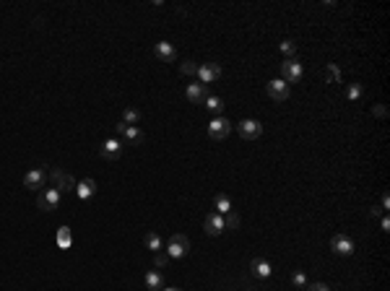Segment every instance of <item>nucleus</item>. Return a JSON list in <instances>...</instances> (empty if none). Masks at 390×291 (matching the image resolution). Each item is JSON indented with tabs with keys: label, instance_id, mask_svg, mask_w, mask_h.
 Returning a JSON list of instances; mask_svg holds the SVG:
<instances>
[{
	"label": "nucleus",
	"instance_id": "16",
	"mask_svg": "<svg viewBox=\"0 0 390 291\" xmlns=\"http://www.w3.org/2000/svg\"><path fill=\"white\" fill-rule=\"evenodd\" d=\"M146 288L148 291H161L164 288V275L159 270H148L146 273Z\"/></svg>",
	"mask_w": 390,
	"mask_h": 291
},
{
	"label": "nucleus",
	"instance_id": "3",
	"mask_svg": "<svg viewBox=\"0 0 390 291\" xmlns=\"http://www.w3.org/2000/svg\"><path fill=\"white\" fill-rule=\"evenodd\" d=\"M302 65L297 63V60H286V63H281V81L283 83H297L302 78Z\"/></svg>",
	"mask_w": 390,
	"mask_h": 291
},
{
	"label": "nucleus",
	"instance_id": "8",
	"mask_svg": "<svg viewBox=\"0 0 390 291\" xmlns=\"http://www.w3.org/2000/svg\"><path fill=\"white\" fill-rule=\"evenodd\" d=\"M52 182H55V190H57V192H70V190H76V179H73L68 172L55 169V172H52Z\"/></svg>",
	"mask_w": 390,
	"mask_h": 291
},
{
	"label": "nucleus",
	"instance_id": "13",
	"mask_svg": "<svg viewBox=\"0 0 390 291\" xmlns=\"http://www.w3.org/2000/svg\"><path fill=\"white\" fill-rule=\"evenodd\" d=\"M203 226H206V232L211 234V237H219L224 232V216H219V213H208Z\"/></svg>",
	"mask_w": 390,
	"mask_h": 291
},
{
	"label": "nucleus",
	"instance_id": "1",
	"mask_svg": "<svg viewBox=\"0 0 390 291\" xmlns=\"http://www.w3.org/2000/svg\"><path fill=\"white\" fill-rule=\"evenodd\" d=\"M229 130H232V122L227 117H221V115L208 122V135H211L214 141H224V138L229 135Z\"/></svg>",
	"mask_w": 390,
	"mask_h": 291
},
{
	"label": "nucleus",
	"instance_id": "6",
	"mask_svg": "<svg viewBox=\"0 0 390 291\" xmlns=\"http://www.w3.org/2000/svg\"><path fill=\"white\" fill-rule=\"evenodd\" d=\"M37 206H39L42 211H55V208L60 206V192H57L55 187L44 190V192H39V198H37Z\"/></svg>",
	"mask_w": 390,
	"mask_h": 291
},
{
	"label": "nucleus",
	"instance_id": "5",
	"mask_svg": "<svg viewBox=\"0 0 390 291\" xmlns=\"http://www.w3.org/2000/svg\"><path fill=\"white\" fill-rule=\"evenodd\" d=\"M198 78H201L203 86L219 81V78H221V65H219V63H206V65H201V68H198Z\"/></svg>",
	"mask_w": 390,
	"mask_h": 291
},
{
	"label": "nucleus",
	"instance_id": "25",
	"mask_svg": "<svg viewBox=\"0 0 390 291\" xmlns=\"http://www.w3.org/2000/svg\"><path fill=\"white\" fill-rule=\"evenodd\" d=\"M281 52L286 55V60H294V55H297V44L291 42V39H286V42H281Z\"/></svg>",
	"mask_w": 390,
	"mask_h": 291
},
{
	"label": "nucleus",
	"instance_id": "22",
	"mask_svg": "<svg viewBox=\"0 0 390 291\" xmlns=\"http://www.w3.org/2000/svg\"><path fill=\"white\" fill-rule=\"evenodd\" d=\"M138 120H141V112L136 110V107H128V110L123 112V122H125V125H138Z\"/></svg>",
	"mask_w": 390,
	"mask_h": 291
},
{
	"label": "nucleus",
	"instance_id": "21",
	"mask_svg": "<svg viewBox=\"0 0 390 291\" xmlns=\"http://www.w3.org/2000/svg\"><path fill=\"white\" fill-rule=\"evenodd\" d=\"M120 138H125L128 143H138V141H141V130H138L136 125H125V130L120 133Z\"/></svg>",
	"mask_w": 390,
	"mask_h": 291
},
{
	"label": "nucleus",
	"instance_id": "10",
	"mask_svg": "<svg viewBox=\"0 0 390 291\" xmlns=\"http://www.w3.org/2000/svg\"><path fill=\"white\" fill-rule=\"evenodd\" d=\"M331 250L336 252V255H354V242L349 239V237H343V234H336L333 239H331Z\"/></svg>",
	"mask_w": 390,
	"mask_h": 291
},
{
	"label": "nucleus",
	"instance_id": "18",
	"mask_svg": "<svg viewBox=\"0 0 390 291\" xmlns=\"http://www.w3.org/2000/svg\"><path fill=\"white\" fill-rule=\"evenodd\" d=\"M143 242H146V247L151 250V252H156V255H159V252L164 250V239H161V237H159L156 232H148Z\"/></svg>",
	"mask_w": 390,
	"mask_h": 291
},
{
	"label": "nucleus",
	"instance_id": "4",
	"mask_svg": "<svg viewBox=\"0 0 390 291\" xmlns=\"http://www.w3.org/2000/svg\"><path fill=\"white\" fill-rule=\"evenodd\" d=\"M237 130H239V135H242L245 141H255V138L263 133V125H260L258 120H242L237 125Z\"/></svg>",
	"mask_w": 390,
	"mask_h": 291
},
{
	"label": "nucleus",
	"instance_id": "27",
	"mask_svg": "<svg viewBox=\"0 0 390 291\" xmlns=\"http://www.w3.org/2000/svg\"><path fill=\"white\" fill-rule=\"evenodd\" d=\"M237 226H239V216L234 211H229L227 216H224V229H237Z\"/></svg>",
	"mask_w": 390,
	"mask_h": 291
},
{
	"label": "nucleus",
	"instance_id": "9",
	"mask_svg": "<svg viewBox=\"0 0 390 291\" xmlns=\"http://www.w3.org/2000/svg\"><path fill=\"white\" fill-rule=\"evenodd\" d=\"M120 151H123V143H120V138H110V141H104V143H102L99 154H102V159L115 161V159H120Z\"/></svg>",
	"mask_w": 390,
	"mask_h": 291
},
{
	"label": "nucleus",
	"instance_id": "20",
	"mask_svg": "<svg viewBox=\"0 0 390 291\" xmlns=\"http://www.w3.org/2000/svg\"><path fill=\"white\" fill-rule=\"evenodd\" d=\"M214 208H216V213H219V216H227V213L232 211V201H229V195H216Z\"/></svg>",
	"mask_w": 390,
	"mask_h": 291
},
{
	"label": "nucleus",
	"instance_id": "14",
	"mask_svg": "<svg viewBox=\"0 0 390 291\" xmlns=\"http://www.w3.org/2000/svg\"><path fill=\"white\" fill-rule=\"evenodd\" d=\"M44 179H47V174H44L42 169H32V172L24 177V187H29V190H39V187L44 185Z\"/></svg>",
	"mask_w": 390,
	"mask_h": 291
},
{
	"label": "nucleus",
	"instance_id": "32",
	"mask_svg": "<svg viewBox=\"0 0 390 291\" xmlns=\"http://www.w3.org/2000/svg\"><path fill=\"white\" fill-rule=\"evenodd\" d=\"M164 265H167V255H156V268H164Z\"/></svg>",
	"mask_w": 390,
	"mask_h": 291
},
{
	"label": "nucleus",
	"instance_id": "19",
	"mask_svg": "<svg viewBox=\"0 0 390 291\" xmlns=\"http://www.w3.org/2000/svg\"><path fill=\"white\" fill-rule=\"evenodd\" d=\"M203 104L208 107V112H214L216 117H219V115L224 112V99H221V96H214V94H208Z\"/></svg>",
	"mask_w": 390,
	"mask_h": 291
},
{
	"label": "nucleus",
	"instance_id": "12",
	"mask_svg": "<svg viewBox=\"0 0 390 291\" xmlns=\"http://www.w3.org/2000/svg\"><path fill=\"white\" fill-rule=\"evenodd\" d=\"M185 96H187L192 104H203V102H206V96H208V88H206L201 81H198V83H187Z\"/></svg>",
	"mask_w": 390,
	"mask_h": 291
},
{
	"label": "nucleus",
	"instance_id": "11",
	"mask_svg": "<svg viewBox=\"0 0 390 291\" xmlns=\"http://www.w3.org/2000/svg\"><path fill=\"white\" fill-rule=\"evenodd\" d=\"M154 55L161 60V63H174V60H177V50H174L172 42H159L154 47Z\"/></svg>",
	"mask_w": 390,
	"mask_h": 291
},
{
	"label": "nucleus",
	"instance_id": "28",
	"mask_svg": "<svg viewBox=\"0 0 390 291\" xmlns=\"http://www.w3.org/2000/svg\"><path fill=\"white\" fill-rule=\"evenodd\" d=\"M179 70H182V75H198V65H195L192 60L182 63V65H179Z\"/></svg>",
	"mask_w": 390,
	"mask_h": 291
},
{
	"label": "nucleus",
	"instance_id": "17",
	"mask_svg": "<svg viewBox=\"0 0 390 291\" xmlns=\"http://www.w3.org/2000/svg\"><path fill=\"white\" fill-rule=\"evenodd\" d=\"M250 270L258 275V278H271V263H268V260H252Z\"/></svg>",
	"mask_w": 390,
	"mask_h": 291
},
{
	"label": "nucleus",
	"instance_id": "24",
	"mask_svg": "<svg viewBox=\"0 0 390 291\" xmlns=\"http://www.w3.org/2000/svg\"><path fill=\"white\" fill-rule=\"evenodd\" d=\"M346 96H349L351 102H359V99L364 96V86H362V83H351V86L346 88Z\"/></svg>",
	"mask_w": 390,
	"mask_h": 291
},
{
	"label": "nucleus",
	"instance_id": "2",
	"mask_svg": "<svg viewBox=\"0 0 390 291\" xmlns=\"http://www.w3.org/2000/svg\"><path fill=\"white\" fill-rule=\"evenodd\" d=\"M187 250H190V242H187V237L185 234H174L172 239H169V244H167V257H185L187 255Z\"/></svg>",
	"mask_w": 390,
	"mask_h": 291
},
{
	"label": "nucleus",
	"instance_id": "33",
	"mask_svg": "<svg viewBox=\"0 0 390 291\" xmlns=\"http://www.w3.org/2000/svg\"><path fill=\"white\" fill-rule=\"evenodd\" d=\"M161 291H179V288H174V286H169V288H167V286H164Z\"/></svg>",
	"mask_w": 390,
	"mask_h": 291
},
{
	"label": "nucleus",
	"instance_id": "30",
	"mask_svg": "<svg viewBox=\"0 0 390 291\" xmlns=\"http://www.w3.org/2000/svg\"><path fill=\"white\" fill-rule=\"evenodd\" d=\"M372 115H377V117H385V115H387V110H385L382 104H380V107H372Z\"/></svg>",
	"mask_w": 390,
	"mask_h": 291
},
{
	"label": "nucleus",
	"instance_id": "31",
	"mask_svg": "<svg viewBox=\"0 0 390 291\" xmlns=\"http://www.w3.org/2000/svg\"><path fill=\"white\" fill-rule=\"evenodd\" d=\"M307 291H331V288H328L325 283H312V286H310Z\"/></svg>",
	"mask_w": 390,
	"mask_h": 291
},
{
	"label": "nucleus",
	"instance_id": "26",
	"mask_svg": "<svg viewBox=\"0 0 390 291\" xmlns=\"http://www.w3.org/2000/svg\"><path fill=\"white\" fill-rule=\"evenodd\" d=\"M325 78L331 81V83H338V81H341V70H338V68H336V65L331 63V65L325 68Z\"/></svg>",
	"mask_w": 390,
	"mask_h": 291
},
{
	"label": "nucleus",
	"instance_id": "7",
	"mask_svg": "<svg viewBox=\"0 0 390 291\" xmlns=\"http://www.w3.org/2000/svg\"><path fill=\"white\" fill-rule=\"evenodd\" d=\"M265 91H268V96L276 99V102H286L289 99V83H283L281 78H273L271 83L265 86Z\"/></svg>",
	"mask_w": 390,
	"mask_h": 291
},
{
	"label": "nucleus",
	"instance_id": "29",
	"mask_svg": "<svg viewBox=\"0 0 390 291\" xmlns=\"http://www.w3.org/2000/svg\"><path fill=\"white\" fill-rule=\"evenodd\" d=\"M291 281H294V286H299V288H305V286H307V275H305L302 270H297Z\"/></svg>",
	"mask_w": 390,
	"mask_h": 291
},
{
	"label": "nucleus",
	"instance_id": "15",
	"mask_svg": "<svg viewBox=\"0 0 390 291\" xmlns=\"http://www.w3.org/2000/svg\"><path fill=\"white\" fill-rule=\"evenodd\" d=\"M94 192H96V182H94V179H81V182H76V195L81 198V201L94 198Z\"/></svg>",
	"mask_w": 390,
	"mask_h": 291
},
{
	"label": "nucleus",
	"instance_id": "23",
	"mask_svg": "<svg viewBox=\"0 0 390 291\" xmlns=\"http://www.w3.org/2000/svg\"><path fill=\"white\" fill-rule=\"evenodd\" d=\"M57 244H60L63 250L70 247V229H68V226H60V229H57Z\"/></svg>",
	"mask_w": 390,
	"mask_h": 291
}]
</instances>
